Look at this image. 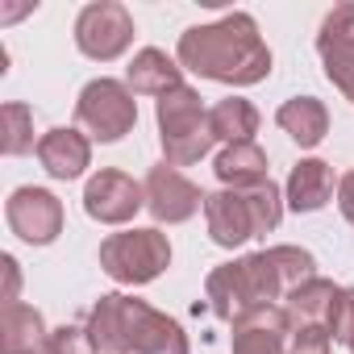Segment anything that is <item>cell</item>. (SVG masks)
Wrapping results in <instances>:
<instances>
[{"instance_id": "cell-16", "label": "cell", "mask_w": 354, "mask_h": 354, "mask_svg": "<svg viewBox=\"0 0 354 354\" xmlns=\"http://www.w3.org/2000/svg\"><path fill=\"white\" fill-rule=\"evenodd\" d=\"M0 346L5 354H50V333L38 308L30 304H5V317H0Z\"/></svg>"}, {"instance_id": "cell-9", "label": "cell", "mask_w": 354, "mask_h": 354, "mask_svg": "<svg viewBox=\"0 0 354 354\" xmlns=\"http://www.w3.org/2000/svg\"><path fill=\"white\" fill-rule=\"evenodd\" d=\"M146 213L158 221V225H184L192 221L201 209H205V192L188 180V175L180 167H171V162H158L146 171Z\"/></svg>"}, {"instance_id": "cell-19", "label": "cell", "mask_w": 354, "mask_h": 354, "mask_svg": "<svg viewBox=\"0 0 354 354\" xmlns=\"http://www.w3.org/2000/svg\"><path fill=\"white\" fill-rule=\"evenodd\" d=\"M213 171H217L221 188H254V184H267V180H271V175H267V154H263V146H254V142H234V146H225V150L213 158Z\"/></svg>"}, {"instance_id": "cell-7", "label": "cell", "mask_w": 354, "mask_h": 354, "mask_svg": "<svg viewBox=\"0 0 354 354\" xmlns=\"http://www.w3.org/2000/svg\"><path fill=\"white\" fill-rule=\"evenodd\" d=\"M75 125L88 129L96 142H121L138 125V100H133L129 84L104 80V75L92 80L75 100Z\"/></svg>"}, {"instance_id": "cell-25", "label": "cell", "mask_w": 354, "mask_h": 354, "mask_svg": "<svg viewBox=\"0 0 354 354\" xmlns=\"http://www.w3.org/2000/svg\"><path fill=\"white\" fill-rule=\"evenodd\" d=\"M329 333H333V342H342L354 354V288H342L337 308H333V321H329Z\"/></svg>"}, {"instance_id": "cell-2", "label": "cell", "mask_w": 354, "mask_h": 354, "mask_svg": "<svg viewBox=\"0 0 354 354\" xmlns=\"http://www.w3.org/2000/svg\"><path fill=\"white\" fill-rule=\"evenodd\" d=\"M180 63L213 84L250 88L271 75V50L259 38L250 13H225L213 26H192L180 34Z\"/></svg>"}, {"instance_id": "cell-20", "label": "cell", "mask_w": 354, "mask_h": 354, "mask_svg": "<svg viewBox=\"0 0 354 354\" xmlns=\"http://www.w3.org/2000/svg\"><path fill=\"white\" fill-rule=\"evenodd\" d=\"M337 296H342V288L317 275V279L300 283V288L283 300V308H288L292 325H325V329H329L333 308H337Z\"/></svg>"}, {"instance_id": "cell-15", "label": "cell", "mask_w": 354, "mask_h": 354, "mask_svg": "<svg viewBox=\"0 0 354 354\" xmlns=\"http://www.w3.org/2000/svg\"><path fill=\"white\" fill-rule=\"evenodd\" d=\"M333 167L325 162V158H300L296 167H292V175H288V188H283V196H288V209H296V213H317V209H325L329 201H333Z\"/></svg>"}, {"instance_id": "cell-22", "label": "cell", "mask_w": 354, "mask_h": 354, "mask_svg": "<svg viewBox=\"0 0 354 354\" xmlns=\"http://www.w3.org/2000/svg\"><path fill=\"white\" fill-rule=\"evenodd\" d=\"M0 150H5L9 158L34 150V113H30V104L9 100L5 109H0Z\"/></svg>"}, {"instance_id": "cell-5", "label": "cell", "mask_w": 354, "mask_h": 354, "mask_svg": "<svg viewBox=\"0 0 354 354\" xmlns=\"http://www.w3.org/2000/svg\"><path fill=\"white\" fill-rule=\"evenodd\" d=\"M158 142H162V158L171 167H188V162H201L209 154V146L217 142L213 138V121H209V109L201 104V92L196 88H175L167 96H158Z\"/></svg>"}, {"instance_id": "cell-6", "label": "cell", "mask_w": 354, "mask_h": 354, "mask_svg": "<svg viewBox=\"0 0 354 354\" xmlns=\"http://www.w3.org/2000/svg\"><path fill=\"white\" fill-rule=\"evenodd\" d=\"M171 267V242L158 230H125L100 242V271L117 283H150Z\"/></svg>"}, {"instance_id": "cell-8", "label": "cell", "mask_w": 354, "mask_h": 354, "mask_svg": "<svg viewBox=\"0 0 354 354\" xmlns=\"http://www.w3.org/2000/svg\"><path fill=\"white\" fill-rule=\"evenodd\" d=\"M133 42V17L125 5L117 0H96V5H84L75 17V46L80 55L96 59V63H113L129 50Z\"/></svg>"}, {"instance_id": "cell-4", "label": "cell", "mask_w": 354, "mask_h": 354, "mask_svg": "<svg viewBox=\"0 0 354 354\" xmlns=\"http://www.w3.org/2000/svg\"><path fill=\"white\" fill-rule=\"evenodd\" d=\"M205 221H209V238L217 246L234 250L250 238L271 234L283 221V196L271 180L254 184V188H221V192H209Z\"/></svg>"}, {"instance_id": "cell-23", "label": "cell", "mask_w": 354, "mask_h": 354, "mask_svg": "<svg viewBox=\"0 0 354 354\" xmlns=\"http://www.w3.org/2000/svg\"><path fill=\"white\" fill-rule=\"evenodd\" d=\"M329 346H333V333L325 325H292L288 354H329Z\"/></svg>"}, {"instance_id": "cell-21", "label": "cell", "mask_w": 354, "mask_h": 354, "mask_svg": "<svg viewBox=\"0 0 354 354\" xmlns=\"http://www.w3.org/2000/svg\"><path fill=\"white\" fill-rule=\"evenodd\" d=\"M209 121H213V138L234 146V142H254L259 133V109L242 96H225L209 109Z\"/></svg>"}, {"instance_id": "cell-24", "label": "cell", "mask_w": 354, "mask_h": 354, "mask_svg": "<svg viewBox=\"0 0 354 354\" xmlns=\"http://www.w3.org/2000/svg\"><path fill=\"white\" fill-rule=\"evenodd\" d=\"M50 354H100L88 337V325H59L50 333Z\"/></svg>"}, {"instance_id": "cell-12", "label": "cell", "mask_w": 354, "mask_h": 354, "mask_svg": "<svg viewBox=\"0 0 354 354\" xmlns=\"http://www.w3.org/2000/svg\"><path fill=\"white\" fill-rule=\"evenodd\" d=\"M9 230L30 246H50L63 234V201L46 188H17L5 205Z\"/></svg>"}, {"instance_id": "cell-26", "label": "cell", "mask_w": 354, "mask_h": 354, "mask_svg": "<svg viewBox=\"0 0 354 354\" xmlns=\"http://www.w3.org/2000/svg\"><path fill=\"white\" fill-rule=\"evenodd\" d=\"M337 209H342V217L354 225V171H346L342 180H337Z\"/></svg>"}, {"instance_id": "cell-10", "label": "cell", "mask_w": 354, "mask_h": 354, "mask_svg": "<svg viewBox=\"0 0 354 354\" xmlns=\"http://www.w3.org/2000/svg\"><path fill=\"white\" fill-rule=\"evenodd\" d=\"M138 209H146V188L117 167L96 171L84 188V213L100 225H125L138 217Z\"/></svg>"}, {"instance_id": "cell-18", "label": "cell", "mask_w": 354, "mask_h": 354, "mask_svg": "<svg viewBox=\"0 0 354 354\" xmlns=\"http://www.w3.org/2000/svg\"><path fill=\"white\" fill-rule=\"evenodd\" d=\"M180 71L184 67H175L158 46H146V50L133 55V63L125 71V84H129L133 96H167L175 88H184V75Z\"/></svg>"}, {"instance_id": "cell-1", "label": "cell", "mask_w": 354, "mask_h": 354, "mask_svg": "<svg viewBox=\"0 0 354 354\" xmlns=\"http://www.w3.org/2000/svg\"><path fill=\"white\" fill-rule=\"evenodd\" d=\"M317 279V259L304 246H267L259 254L221 263L217 271H209L205 279V300L213 308V317L221 321H238L254 308L279 304L288 300L300 283Z\"/></svg>"}, {"instance_id": "cell-14", "label": "cell", "mask_w": 354, "mask_h": 354, "mask_svg": "<svg viewBox=\"0 0 354 354\" xmlns=\"http://www.w3.org/2000/svg\"><path fill=\"white\" fill-rule=\"evenodd\" d=\"M38 162L46 167V175H55V180H80L84 167L92 162V142L80 133V129H46L38 138Z\"/></svg>"}, {"instance_id": "cell-27", "label": "cell", "mask_w": 354, "mask_h": 354, "mask_svg": "<svg viewBox=\"0 0 354 354\" xmlns=\"http://www.w3.org/2000/svg\"><path fill=\"white\" fill-rule=\"evenodd\" d=\"M0 267H5V275H9V292H5V304H17V288H21V271H17V259H13V254H5V259H0Z\"/></svg>"}, {"instance_id": "cell-11", "label": "cell", "mask_w": 354, "mask_h": 354, "mask_svg": "<svg viewBox=\"0 0 354 354\" xmlns=\"http://www.w3.org/2000/svg\"><path fill=\"white\" fill-rule=\"evenodd\" d=\"M317 55L325 80L354 104V5H337L325 13L317 30Z\"/></svg>"}, {"instance_id": "cell-3", "label": "cell", "mask_w": 354, "mask_h": 354, "mask_svg": "<svg viewBox=\"0 0 354 354\" xmlns=\"http://www.w3.org/2000/svg\"><path fill=\"white\" fill-rule=\"evenodd\" d=\"M84 325L100 354H192L180 321L150 308L138 296H100Z\"/></svg>"}, {"instance_id": "cell-13", "label": "cell", "mask_w": 354, "mask_h": 354, "mask_svg": "<svg viewBox=\"0 0 354 354\" xmlns=\"http://www.w3.org/2000/svg\"><path fill=\"white\" fill-rule=\"evenodd\" d=\"M292 317L283 304L254 308L234 321V354H288Z\"/></svg>"}, {"instance_id": "cell-17", "label": "cell", "mask_w": 354, "mask_h": 354, "mask_svg": "<svg viewBox=\"0 0 354 354\" xmlns=\"http://www.w3.org/2000/svg\"><path fill=\"white\" fill-rule=\"evenodd\" d=\"M275 125H279L300 150H313V146H321V138L329 133V113H325V104H321L317 96H292V100L279 104Z\"/></svg>"}]
</instances>
